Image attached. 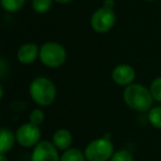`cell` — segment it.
Listing matches in <instances>:
<instances>
[{
  "instance_id": "cell-4",
  "label": "cell",
  "mask_w": 161,
  "mask_h": 161,
  "mask_svg": "<svg viewBox=\"0 0 161 161\" xmlns=\"http://www.w3.org/2000/svg\"><path fill=\"white\" fill-rule=\"evenodd\" d=\"M39 58L44 65L55 69L64 64L66 60V51L60 43L47 42L40 47Z\"/></svg>"
},
{
  "instance_id": "cell-18",
  "label": "cell",
  "mask_w": 161,
  "mask_h": 161,
  "mask_svg": "<svg viewBox=\"0 0 161 161\" xmlns=\"http://www.w3.org/2000/svg\"><path fill=\"white\" fill-rule=\"evenodd\" d=\"M110 161H135V159L129 151H127L125 149H121L113 154Z\"/></svg>"
},
{
  "instance_id": "cell-9",
  "label": "cell",
  "mask_w": 161,
  "mask_h": 161,
  "mask_svg": "<svg viewBox=\"0 0 161 161\" xmlns=\"http://www.w3.org/2000/svg\"><path fill=\"white\" fill-rule=\"evenodd\" d=\"M40 55V49L36 43H25L18 50V60L22 64H31Z\"/></svg>"
},
{
  "instance_id": "cell-7",
  "label": "cell",
  "mask_w": 161,
  "mask_h": 161,
  "mask_svg": "<svg viewBox=\"0 0 161 161\" xmlns=\"http://www.w3.org/2000/svg\"><path fill=\"white\" fill-rule=\"evenodd\" d=\"M58 148L53 142L47 140L40 141L34 146V150L31 154V161H60Z\"/></svg>"
},
{
  "instance_id": "cell-16",
  "label": "cell",
  "mask_w": 161,
  "mask_h": 161,
  "mask_svg": "<svg viewBox=\"0 0 161 161\" xmlns=\"http://www.w3.org/2000/svg\"><path fill=\"white\" fill-rule=\"evenodd\" d=\"M150 92H151L153 99L161 102V77H157L152 80L150 85Z\"/></svg>"
},
{
  "instance_id": "cell-1",
  "label": "cell",
  "mask_w": 161,
  "mask_h": 161,
  "mask_svg": "<svg viewBox=\"0 0 161 161\" xmlns=\"http://www.w3.org/2000/svg\"><path fill=\"white\" fill-rule=\"evenodd\" d=\"M124 101L128 107L139 113L149 112L151 109L153 97L150 90L140 84H130L124 91Z\"/></svg>"
},
{
  "instance_id": "cell-21",
  "label": "cell",
  "mask_w": 161,
  "mask_h": 161,
  "mask_svg": "<svg viewBox=\"0 0 161 161\" xmlns=\"http://www.w3.org/2000/svg\"><path fill=\"white\" fill-rule=\"evenodd\" d=\"M54 1H56L58 3H67L69 1H72V0H54Z\"/></svg>"
},
{
  "instance_id": "cell-20",
  "label": "cell",
  "mask_w": 161,
  "mask_h": 161,
  "mask_svg": "<svg viewBox=\"0 0 161 161\" xmlns=\"http://www.w3.org/2000/svg\"><path fill=\"white\" fill-rule=\"evenodd\" d=\"M0 161H8V158L6 157V154L0 153Z\"/></svg>"
},
{
  "instance_id": "cell-10",
  "label": "cell",
  "mask_w": 161,
  "mask_h": 161,
  "mask_svg": "<svg viewBox=\"0 0 161 161\" xmlns=\"http://www.w3.org/2000/svg\"><path fill=\"white\" fill-rule=\"evenodd\" d=\"M16 134L9 128H1L0 130V153L6 154L12 149L16 142Z\"/></svg>"
},
{
  "instance_id": "cell-14",
  "label": "cell",
  "mask_w": 161,
  "mask_h": 161,
  "mask_svg": "<svg viewBox=\"0 0 161 161\" xmlns=\"http://www.w3.org/2000/svg\"><path fill=\"white\" fill-rule=\"evenodd\" d=\"M27 0H1V6L6 11L14 12L25 6Z\"/></svg>"
},
{
  "instance_id": "cell-17",
  "label": "cell",
  "mask_w": 161,
  "mask_h": 161,
  "mask_svg": "<svg viewBox=\"0 0 161 161\" xmlns=\"http://www.w3.org/2000/svg\"><path fill=\"white\" fill-rule=\"evenodd\" d=\"M29 120L31 124H33V125H41V124L44 121V112H43L42 109H40V108H36V109H33L31 112V114H30L29 116Z\"/></svg>"
},
{
  "instance_id": "cell-2",
  "label": "cell",
  "mask_w": 161,
  "mask_h": 161,
  "mask_svg": "<svg viewBox=\"0 0 161 161\" xmlns=\"http://www.w3.org/2000/svg\"><path fill=\"white\" fill-rule=\"evenodd\" d=\"M30 95L38 105L49 106L56 97L55 85L47 77H36L30 84Z\"/></svg>"
},
{
  "instance_id": "cell-5",
  "label": "cell",
  "mask_w": 161,
  "mask_h": 161,
  "mask_svg": "<svg viewBox=\"0 0 161 161\" xmlns=\"http://www.w3.org/2000/svg\"><path fill=\"white\" fill-rule=\"evenodd\" d=\"M115 22H116V16L113 9H108L105 7L97 9L91 18V25L97 33L108 32L114 27Z\"/></svg>"
},
{
  "instance_id": "cell-3",
  "label": "cell",
  "mask_w": 161,
  "mask_h": 161,
  "mask_svg": "<svg viewBox=\"0 0 161 161\" xmlns=\"http://www.w3.org/2000/svg\"><path fill=\"white\" fill-rule=\"evenodd\" d=\"M84 153L88 161H107L110 160L115 153L114 146L107 137L98 138L86 146Z\"/></svg>"
},
{
  "instance_id": "cell-12",
  "label": "cell",
  "mask_w": 161,
  "mask_h": 161,
  "mask_svg": "<svg viewBox=\"0 0 161 161\" xmlns=\"http://www.w3.org/2000/svg\"><path fill=\"white\" fill-rule=\"evenodd\" d=\"M60 161H86V157L77 148H69L62 153Z\"/></svg>"
},
{
  "instance_id": "cell-6",
  "label": "cell",
  "mask_w": 161,
  "mask_h": 161,
  "mask_svg": "<svg viewBox=\"0 0 161 161\" xmlns=\"http://www.w3.org/2000/svg\"><path fill=\"white\" fill-rule=\"evenodd\" d=\"M16 138L18 143L22 147H33V146H36L40 142L41 130L39 126L33 125L31 123L23 124L17 130Z\"/></svg>"
},
{
  "instance_id": "cell-11",
  "label": "cell",
  "mask_w": 161,
  "mask_h": 161,
  "mask_svg": "<svg viewBox=\"0 0 161 161\" xmlns=\"http://www.w3.org/2000/svg\"><path fill=\"white\" fill-rule=\"evenodd\" d=\"M73 140L71 131L67 129H58L53 135V143L58 149L67 150Z\"/></svg>"
},
{
  "instance_id": "cell-19",
  "label": "cell",
  "mask_w": 161,
  "mask_h": 161,
  "mask_svg": "<svg viewBox=\"0 0 161 161\" xmlns=\"http://www.w3.org/2000/svg\"><path fill=\"white\" fill-rule=\"evenodd\" d=\"M115 6V0H104L103 7L108 8V9H113Z\"/></svg>"
},
{
  "instance_id": "cell-8",
  "label": "cell",
  "mask_w": 161,
  "mask_h": 161,
  "mask_svg": "<svg viewBox=\"0 0 161 161\" xmlns=\"http://www.w3.org/2000/svg\"><path fill=\"white\" fill-rule=\"evenodd\" d=\"M135 77H136V72H135L134 67L128 64L117 65L112 72L113 80L121 86H128L132 84Z\"/></svg>"
},
{
  "instance_id": "cell-13",
  "label": "cell",
  "mask_w": 161,
  "mask_h": 161,
  "mask_svg": "<svg viewBox=\"0 0 161 161\" xmlns=\"http://www.w3.org/2000/svg\"><path fill=\"white\" fill-rule=\"evenodd\" d=\"M148 120L154 128L161 129V106L152 107L148 113Z\"/></svg>"
},
{
  "instance_id": "cell-15",
  "label": "cell",
  "mask_w": 161,
  "mask_h": 161,
  "mask_svg": "<svg viewBox=\"0 0 161 161\" xmlns=\"http://www.w3.org/2000/svg\"><path fill=\"white\" fill-rule=\"evenodd\" d=\"M53 0H32V8L38 14H45L52 7Z\"/></svg>"
},
{
  "instance_id": "cell-22",
  "label": "cell",
  "mask_w": 161,
  "mask_h": 161,
  "mask_svg": "<svg viewBox=\"0 0 161 161\" xmlns=\"http://www.w3.org/2000/svg\"><path fill=\"white\" fill-rule=\"evenodd\" d=\"M147 1H154V0H147Z\"/></svg>"
}]
</instances>
